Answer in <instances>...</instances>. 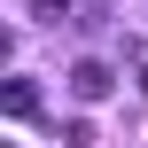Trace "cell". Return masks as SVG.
<instances>
[{
	"instance_id": "1",
	"label": "cell",
	"mask_w": 148,
	"mask_h": 148,
	"mask_svg": "<svg viewBox=\"0 0 148 148\" xmlns=\"http://www.w3.org/2000/svg\"><path fill=\"white\" fill-rule=\"evenodd\" d=\"M109 86H117V70H109V62H94V55H86V62H70V94H78V101H109Z\"/></svg>"
},
{
	"instance_id": "4",
	"label": "cell",
	"mask_w": 148,
	"mask_h": 148,
	"mask_svg": "<svg viewBox=\"0 0 148 148\" xmlns=\"http://www.w3.org/2000/svg\"><path fill=\"white\" fill-rule=\"evenodd\" d=\"M23 8H31V16H39V23H62V16H70V8H78V0H23Z\"/></svg>"
},
{
	"instance_id": "2",
	"label": "cell",
	"mask_w": 148,
	"mask_h": 148,
	"mask_svg": "<svg viewBox=\"0 0 148 148\" xmlns=\"http://www.w3.org/2000/svg\"><path fill=\"white\" fill-rule=\"evenodd\" d=\"M0 101H8V117H39V86H31V78H8Z\"/></svg>"
},
{
	"instance_id": "3",
	"label": "cell",
	"mask_w": 148,
	"mask_h": 148,
	"mask_svg": "<svg viewBox=\"0 0 148 148\" xmlns=\"http://www.w3.org/2000/svg\"><path fill=\"white\" fill-rule=\"evenodd\" d=\"M47 133H55V140H70V148H86V140H94V117H55Z\"/></svg>"
}]
</instances>
